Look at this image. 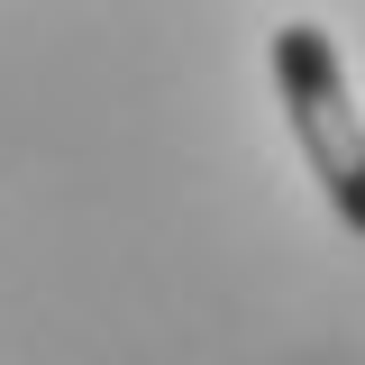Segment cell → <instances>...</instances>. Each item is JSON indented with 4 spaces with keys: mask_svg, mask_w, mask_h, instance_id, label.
<instances>
[{
    "mask_svg": "<svg viewBox=\"0 0 365 365\" xmlns=\"http://www.w3.org/2000/svg\"><path fill=\"white\" fill-rule=\"evenodd\" d=\"M274 91H283V128L302 146L319 201L338 210V228L365 237V119H356V91H347V64H338V37L319 19L274 28Z\"/></svg>",
    "mask_w": 365,
    "mask_h": 365,
    "instance_id": "6da1fadb",
    "label": "cell"
}]
</instances>
